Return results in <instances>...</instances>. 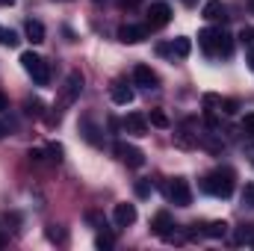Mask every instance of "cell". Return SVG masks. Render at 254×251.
<instances>
[{
	"label": "cell",
	"mask_w": 254,
	"mask_h": 251,
	"mask_svg": "<svg viewBox=\"0 0 254 251\" xmlns=\"http://www.w3.org/2000/svg\"><path fill=\"white\" fill-rule=\"evenodd\" d=\"M116 157L130 166V169H142L145 166V154L136 148V145H127V142H116Z\"/></svg>",
	"instance_id": "cell-5"
},
{
	"label": "cell",
	"mask_w": 254,
	"mask_h": 251,
	"mask_svg": "<svg viewBox=\"0 0 254 251\" xmlns=\"http://www.w3.org/2000/svg\"><path fill=\"white\" fill-rule=\"evenodd\" d=\"M119 3H122V6H136L139 0H119Z\"/></svg>",
	"instance_id": "cell-33"
},
{
	"label": "cell",
	"mask_w": 254,
	"mask_h": 251,
	"mask_svg": "<svg viewBox=\"0 0 254 251\" xmlns=\"http://www.w3.org/2000/svg\"><path fill=\"white\" fill-rule=\"evenodd\" d=\"M48 154H51V160H54V163H60V160H63V145H60V142H51V145H48Z\"/></svg>",
	"instance_id": "cell-25"
},
{
	"label": "cell",
	"mask_w": 254,
	"mask_h": 251,
	"mask_svg": "<svg viewBox=\"0 0 254 251\" xmlns=\"http://www.w3.org/2000/svg\"><path fill=\"white\" fill-rule=\"evenodd\" d=\"M95 3H101V0H95Z\"/></svg>",
	"instance_id": "cell-42"
},
{
	"label": "cell",
	"mask_w": 254,
	"mask_h": 251,
	"mask_svg": "<svg viewBox=\"0 0 254 251\" xmlns=\"http://www.w3.org/2000/svg\"><path fill=\"white\" fill-rule=\"evenodd\" d=\"M3 136H6V127L0 125V139H3Z\"/></svg>",
	"instance_id": "cell-37"
},
{
	"label": "cell",
	"mask_w": 254,
	"mask_h": 251,
	"mask_svg": "<svg viewBox=\"0 0 254 251\" xmlns=\"http://www.w3.org/2000/svg\"><path fill=\"white\" fill-rule=\"evenodd\" d=\"M12 3H15V0H0V6H12Z\"/></svg>",
	"instance_id": "cell-34"
},
{
	"label": "cell",
	"mask_w": 254,
	"mask_h": 251,
	"mask_svg": "<svg viewBox=\"0 0 254 251\" xmlns=\"http://www.w3.org/2000/svg\"><path fill=\"white\" fill-rule=\"evenodd\" d=\"M234 54V36L219 30V48H216V57H231Z\"/></svg>",
	"instance_id": "cell-17"
},
{
	"label": "cell",
	"mask_w": 254,
	"mask_h": 251,
	"mask_svg": "<svg viewBox=\"0 0 254 251\" xmlns=\"http://www.w3.org/2000/svg\"><path fill=\"white\" fill-rule=\"evenodd\" d=\"M80 130H83V136H86V142H92V145H101V136H98L101 130H98V127L92 125V119H89V116H86V119L80 122Z\"/></svg>",
	"instance_id": "cell-18"
},
{
	"label": "cell",
	"mask_w": 254,
	"mask_h": 251,
	"mask_svg": "<svg viewBox=\"0 0 254 251\" xmlns=\"http://www.w3.org/2000/svg\"><path fill=\"white\" fill-rule=\"evenodd\" d=\"M30 160H36V163L45 160V151H42V148H30Z\"/></svg>",
	"instance_id": "cell-31"
},
{
	"label": "cell",
	"mask_w": 254,
	"mask_h": 251,
	"mask_svg": "<svg viewBox=\"0 0 254 251\" xmlns=\"http://www.w3.org/2000/svg\"><path fill=\"white\" fill-rule=\"evenodd\" d=\"M110 98H113V104H119V107H127V104H133V89L122 83V80H116L113 86H110Z\"/></svg>",
	"instance_id": "cell-10"
},
{
	"label": "cell",
	"mask_w": 254,
	"mask_h": 251,
	"mask_svg": "<svg viewBox=\"0 0 254 251\" xmlns=\"http://www.w3.org/2000/svg\"><path fill=\"white\" fill-rule=\"evenodd\" d=\"M198 45H201V51L207 54V57H216V48H219V30H201L198 33Z\"/></svg>",
	"instance_id": "cell-11"
},
{
	"label": "cell",
	"mask_w": 254,
	"mask_h": 251,
	"mask_svg": "<svg viewBox=\"0 0 254 251\" xmlns=\"http://www.w3.org/2000/svg\"><path fill=\"white\" fill-rule=\"evenodd\" d=\"M249 65H252V68H254V54H252V57H249Z\"/></svg>",
	"instance_id": "cell-39"
},
{
	"label": "cell",
	"mask_w": 254,
	"mask_h": 251,
	"mask_svg": "<svg viewBox=\"0 0 254 251\" xmlns=\"http://www.w3.org/2000/svg\"><path fill=\"white\" fill-rule=\"evenodd\" d=\"M48 237H51L54 243H65V231H63V228H57V225H51V228H48Z\"/></svg>",
	"instance_id": "cell-26"
},
{
	"label": "cell",
	"mask_w": 254,
	"mask_h": 251,
	"mask_svg": "<svg viewBox=\"0 0 254 251\" xmlns=\"http://www.w3.org/2000/svg\"><path fill=\"white\" fill-rule=\"evenodd\" d=\"M240 42L243 45H254V30H243L240 33Z\"/></svg>",
	"instance_id": "cell-30"
},
{
	"label": "cell",
	"mask_w": 254,
	"mask_h": 251,
	"mask_svg": "<svg viewBox=\"0 0 254 251\" xmlns=\"http://www.w3.org/2000/svg\"><path fill=\"white\" fill-rule=\"evenodd\" d=\"M113 222H116L119 228H130V225L136 222V207L127 204V201L116 204V207H113Z\"/></svg>",
	"instance_id": "cell-8"
},
{
	"label": "cell",
	"mask_w": 254,
	"mask_h": 251,
	"mask_svg": "<svg viewBox=\"0 0 254 251\" xmlns=\"http://www.w3.org/2000/svg\"><path fill=\"white\" fill-rule=\"evenodd\" d=\"M190 51H192V42L187 39V36H178V39H172L169 42V57L175 60H184V57H190Z\"/></svg>",
	"instance_id": "cell-15"
},
{
	"label": "cell",
	"mask_w": 254,
	"mask_h": 251,
	"mask_svg": "<svg viewBox=\"0 0 254 251\" xmlns=\"http://www.w3.org/2000/svg\"><path fill=\"white\" fill-rule=\"evenodd\" d=\"M249 154H252V157H254V142H252V145H249Z\"/></svg>",
	"instance_id": "cell-38"
},
{
	"label": "cell",
	"mask_w": 254,
	"mask_h": 251,
	"mask_svg": "<svg viewBox=\"0 0 254 251\" xmlns=\"http://www.w3.org/2000/svg\"><path fill=\"white\" fill-rule=\"evenodd\" d=\"M133 83L136 86H142V89H157V74H154V68H148V65H136L133 68Z\"/></svg>",
	"instance_id": "cell-9"
},
{
	"label": "cell",
	"mask_w": 254,
	"mask_h": 251,
	"mask_svg": "<svg viewBox=\"0 0 254 251\" xmlns=\"http://www.w3.org/2000/svg\"><path fill=\"white\" fill-rule=\"evenodd\" d=\"M0 33H3V30H0Z\"/></svg>",
	"instance_id": "cell-43"
},
{
	"label": "cell",
	"mask_w": 254,
	"mask_h": 251,
	"mask_svg": "<svg viewBox=\"0 0 254 251\" xmlns=\"http://www.w3.org/2000/svg\"><path fill=\"white\" fill-rule=\"evenodd\" d=\"M201 15H204L207 21H225V18H228V9H225L222 0H207L204 9H201Z\"/></svg>",
	"instance_id": "cell-13"
},
{
	"label": "cell",
	"mask_w": 254,
	"mask_h": 251,
	"mask_svg": "<svg viewBox=\"0 0 254 251\" xmlns=\"http://www.w3.org/2000/svg\"><path fill=\"white\" fill-rule=\"evenodd\" d=\"M234 184H237V175H234L231 169H216V172H210V175L204 178L201 187H204L207 195H213V198H231Z\"/></svg>",
	"instance_id": "cell-1"
},
{
	"label": "cell",
	"mask_w": 254,
	"mask_h": 251,
	"mask_svg": "<svg viewBox=\"0 0 254 251\" xmlns=\"http://www.w3.org/2000/svg\"><path fill=\"white\" fill-rule=\"evenodd\" d=\"M125 130H130L133 136H148V119L139 113H130L125 119Z\"/></svg>",
	"instance_id": "cell-14"
},
{
	"label": "cell",
	"mask_w": 254,
	"mask_h": 251,
	"mask_svg": "<svg viewBox=\"0 0 254 251\" xmlns=\"http://www.w3.org/2000/svg\"><path fill=\"white\" fill-rule=\"evenodd\" d=\"M243 130H246L249 136H254V113H249V116L243 119Z\"/></svg>",
	"instance_id": "cell-29"
},
{
	"label": "cell",
	"mask_w": 254,
	"mask_h": 251,
	"mask_svg": "<svg viewBox=\"0 0 254 251\" xmlns=\"http://www.w3.org/2000/svg\"><path fill=\"white\" fill-rule=\"evenodd\" d=\"M21 65H24V71L33 77L36 86H48V83H51V68H48V63H45L39 54L24 51V54H21Z\"/></svg>",
	"instance_id": "cell-2"
},
{
	"label": "cell",
	"mask_w": 254,
	"mask_h": 251,
	"mask_svg": "<svg viewBox=\"0 0 254 251\" xmlns=\"http://www.w3.org/2000/svg\"><path fill=\"white\" fill-rule=\"evenodd\" d=\"M24 113H27V116H33V119H42V116H45L42 101H39V98H27V101H24Z\"/></svg>",
	"instance_id": "cell-20"
},
{
	"label": "cell",
	"mask_w": 254,
	"mask_h": 251,
	"mask_svg": "<svg viewBox=\"0 0 254 251\" xmlns=\"http://www.w3.org/2000/svg\"><path fill=\"white\" fill-rule=\"evenodd\" d=\"M201 234H204V237H210V240H222V237L228 234V222H210Z\"/></svg>",
	"instance_id": "cell-19"
},
{
	"label": "cell",
	"mask_w": 254,
	"mask_h": 251,
	"mask_svg": "<svg viewBox=\"0 0 254 251\" xmlns=\"http://www.w3.org/2000/svg\"><path fill=\"white\" fill-rule=\"evenodd\" d=\"M172 21V6L169 3H154L148 9V30H163Z\"/></svg>",
	"instance_id": "cell-6"
},
{
	"label": "cell",
	"mask_w": 254,
	"mask_h": 251,
	"mask_svg": "<svg viewBox=\"0 0 254 251\" xmlns=\"http://www.w3.org/2000/svg\"><path fill=\"white\" fill-rule=\"evenodd\" d=\"M148 119H151V125H154V127H169V116H166L163 110H151V116H148Z\"/></svg>",
	"instance_id": "cell-22"
},
{
	"label": "cell",
	"mask_w": 254,
	"mask_h": 251,
	"mask_svg": "<svg viewBox=\"0 0 254 251\" xmlns=\"http://www.w3.org/2000/svg\"><path fill=\"white\" fill-rule=\"evenodd\" d=\"M0 42H3V45H9V48H18L21 36H18L15 30H3V33H0Z\"/></svg>",
	"instance_id": "cell-23"
},
{
	"label": "cell",
	"mask_w": 254,
	"mask_h": 251,
	"mask_svg": "<svg viewBox=\"0 0 254 251\" xmlns=\"http://www.w3.org/2000/svg\"><path fill=\"white\" fill-rule=\"evenodd\" d=\"M184 3H187V6H192V3H195V0H184Z\"/></svg>",
	"instance_id": "cell-40"
},
{
	"label": "cell",
	"mask_w": 254,
	"mask_h": 251,
	"mask_svg": "<svg viewBox=\"0 0 254 251\" xmlns=\"http://www.w3.org/2000/svg\"><path fill=\"white\" fill-rule=\"evenodd\" d=\"M237 110H240V104H237L234 98H228V101H222V113H225V116H234Z\"/></svg>",
	"instance_id": "cell-27"
},
{
	"label": "cell",
	"mask_w": 254,
	"mask_h": 251,
	"mask_svg": "<svg viewBox=\"0 0 254 251\" xmlns=\"http://www.w3.org/2000/svg\"><path fill=\"white\" fill-rule=\"evenodd\" d=\"M24 33H27V39H30L33 45H42V42H45V24H42V21H36V18H30V21H27Z\"/></svg>",
	"instance_id": "cell-16"
},
{
	"label": "cell",
	"mask_w": 254,
	"mask_h": 251,
	"mask_svg": "<svg viewBox=\"0 0 254 251\" xmlns=\"http://www.w3.org/2000/svg\"><path fill=\"white\" fill-rule=\"evenodd\" d=\"M3 246H6V237H3V234H0V249H3Z\"/></svg>",
	"instance_id": "cell-36"
},
{
	"label": "cell",
	"mask_w": 254,
	"mask_h": 251,
	"mask_svg": "<svg viewBox=\"0 0 254 251\" xmlns=\"http://www.w3.org/2000/svg\"><path fill=\"white\" fill-rule=\"evenodd\" d=\"M6 107H9V101H6V98H3V95H0V113H3V110H6Z\"/></svg>",
	"instance_id": "cell-32"
},
{
	"label": "cell",
	"mask_w": 254,
	"mask_h": 251,
	"mask_svg": "<svg viewBox=\"0 0 254 251\" xmlns=\"http://www.w3.org/2000/svg\"><path fill=\"white\" fill-rule=\"evenodd\" d=\"M172 228H175V222H172V216H169L166 210H160V213L151 219V231H154L157 237H163V240L172 234Z\"/></svg>",
	"instance_id": "cell-12"
},
{
	"label": "cell",
	"mask_w": 254,
	"mask_h": 251,
	"mask_svg": "<svg viewBox=\"0 0 254 251\" xmlns=\"http://www.w3.org/2000/svg\"><path fill=\"white\" fill-rule=\"evenodd\" d=\"M249 246H252V249H254V237H252V240H249Z\"/></svg>",
	"instance_id": "cell-41"
},
{
	"label": "cell",
	"mask_w": 254,
	"mask_h": 251,
	"mask_svg": "<svg viewBox=\"0 0 254 251\" xmlns=\"http://www.w3.org/2000/svg\"><path fill=\"white\" fill-rule=\"evenodd\" d=\"M166 195H169V201H172L175 207H190L192 204V189L184 178H175V181L166 187Z\"/></svg>",
	"instance_id": "cell-4"
},
{
	"label": "cell",
	"mask_w": 254,
	"mask_h": 251,
	"mask_svg": "<svg viewBox=\"0 0 254 251\" xmlns=\"http://www.w3.org/2000/svg\"><path fill=\"white\" fill-rule=\"evenodd\" d=\"M243 207L254 210V184H246L243 187Z\"/></svg>",
	"instance_id": "cell-24"
},
{
	"label": "cell",
	"mask_w": 254,
	"mask_h": 251,
	"mask_svg": "<svg viewBox=\"0 0 254 251\" xmlns=\"http://www.w3.org/2000/svg\"><path fill=\"white\" fill-rule=\"evenodd\" d=\"M136 195H139V198H148V195H151V181H139V184H136Z\"/></svg>",
	"instance_id": "cell-28"
},
{
	"label": "cell",
	"mask_w": 254,
	"mask_h": 251,
	"mask_svg": "<svg viewBox=\"0 0 254 251\" xmlns=\"http://www.w3.org/2000/svg\"><path fill=\"white\" fill-rule=\"evenodd\" d=\"M95 246H98L101 251H110L113 246H116V240H113V234H107V231H104V234H98V237H95Z\"/></svg>",
	"instance_id": "cell-21"
},
{
	"label": "cell",
	"mask_w": 254,
	"mask_h": 251,
	"mask_svg": "<svg viewBox=\"0 0 254 251\" xmlns=\"http://www.w3.org/2000/svg\"><path fill=\"white\" fill-rule=\"evenodd\" d=\"M148 24L145 27H139V24H125V27H119V42H125V45H139V42H145L148 39Z\"/></svg>",
	"instance_id": "cell-7"
},
{
	"label": "cell",
	"mask_w": 254,
	"mask_h": 251,
	"mask_svg": "<svg viewBox=\"0 0 254 251\" xmlns=\"http://www.w3.org/2000/svg\"><path fill=\"white\" fill-rule=\"evenodd\" d=\"M80 92H83V74H80V71H71L63 83V92H60V107H63V110L71 107V104L80 98Z\"/></svg>",
	"instance_id": "cell-3"
},
{
	"label": "cell",
	"mask_w": 254,
	"mask_h": 251,
	"mask_svg": "<svg viewBox=\"0 0 254 251\" xmlns=\"http://www.w3.org/2000/svg\"><path fill=\"white\" fill-rule=\"evenodd\" d=\"M249 12L254 15V0H249Z\"/></svg>",
	"instance_id": "cell-35"
}]
</instances>
